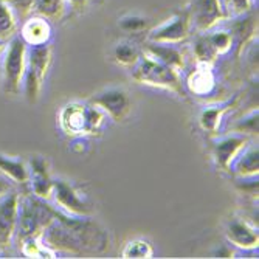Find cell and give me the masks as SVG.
Returning <instances> with one entry per match:
<instances>
[{
	"instance_id": "7c38bea8",
	"label": "cell",
	"mask_w": 259,
	"mask_h": 259,
	"mask_svg": "<svg viewBox=\"0 0 259 259\" xmlns=\"http://www.w3.org/2000/svg\"><path fill=\"white\" fill-rule=\"evenodd\" d=\"M19 36L27 45H37V44L50 42V37H52L50 20L42 16H37V14L27 17L22 23Z\"/></svg>"
},
{
	"instance_id": "8fae6325",
	"label": "cell",
	"mask_w": 259,
	"mask_h": 259,
	"mask_svg": "<svg viewBox=\"0 0 259 259\" xmlns=\"http://www.w3.org/2000/svg\"><path fill=\"white\" fill-rule=\"evenodd\" d=\"M221 0H194L190 20L196 25L197 30L205 31L222 19Z\"/></svg>"
},
{
	"instance_id": "1f68e13d",
	"label": "cell",
	"mask_w": 259,
	"mask_h": 259,
	"mask_svg": "<svg viewBox=\"0 0 259 259\" xmlns=\"http://www.w3.org/2000/svg\"><path fill=\"white\" fill-rule=\"evenodd\" d=\"M68 5L72 7L75 11L78 13H82L85 8H87V4H89V0H67Z\"/></svg>"
},
{
	"instance_id": "277c9868",
	"label": "cell",
	"mask_w": 259,
	"mask_h": 259,
	"mask_svg": "<svg viewBox=\"0 0 259 259\" xmlns=\"http://www.w3.org/2000/svg\"><path fill=\"white\" fill-rule=\"evenodd\" d=\"M27 70V44L19 34L13 36L5 47L2 90L7 97H16L22 90L23 76Z\"/></svg>"
},
{
	"instance_id": "603a6c76",
	"label": "cell",
	"mask_w": 259,
	"mask_h": 259,
	"mask_svg": "<svg viewBox=\"0 0 259 259\" xmlns=\"http://www.w3.org/2000/svg\"><path fill=\"white\" fill-rule=\"evenodd\" d=\"M154 248L145 239H135L127 242L123 250V257H152Z\"/></svg>"
},
{
	"instance_id": "30bf717a",
	"label": "cell",
	"mask_w": 259,
	"mask_h": 259,
	"mask_svg": "<svg viewBox=\"0 0 259 259\" xmlns=\"http://www.w3.org/2000/svg\"><path fill=\"white\" fill-rule=\"evenodd\" d=\"M28 185L30 193L39 199H50L53 191V179L49 171V163L40 155H34L28 161Z\"/></svg>"
},
{
	"instance_id": "6da1fadb",
	"label": "cell",
	"mask_w": 259,
	"mask_h": 259,
	"mask_svg": "<svg viewBox=\"0 0 259 259\" xmlns=\"http://www.w3.org/2000/svg\"><path fill=\"white\" fill-rule=\"evenodd\" d=\"M50 251L61 250L75 254L101 253L107 247L106 233L87 218H70L58 213L56 219L39 236Z\"/></svg>"
},
{
	"instance_id": "f546056e",
	"label": "cell",
	"mask_w": 259,
	"mask_h": 259,
	"mask_svg": "<svg viewBox=\"0 0 259 259\" xmlns=\"http://www.w3.org/2000/svg\"><path fill=\"white\" fill-rule=\"evenodd\" d=\"M227 4L233 7V10L242 14L245 11L250 10V5H251V0H227Z\"/></svg>"
},
{
	"instance_id": "484cf974",
	"label": "cell",
	"mask_w": 259,
	"mask_h": 259,
	"mask_svg": "<svg viewBox=\"0 0 259 259\" xmlns=\"http://www.w3.org/2000/svg\"><path fill=\"white\" fill-rule=\"evenodd\" d=\"M2 2L11 8L17 20H25L27 17H30L36 5V0H2Z\"/></svg>"
},
{
	"instance_id": "ffe728a7",
	"label": "cell",
	"mask_w": 259,
	"mask_h": 259,
	"mask_svg": "<svg viewBox=\"0 0 259 259\" xmlns=\"http://www.w3.org/2000/svg\"><path fill=\"white\" fill-rule=\"evenodd\" d=\"M17 34V17L11 8L0 0V40L8 42Z\"/></svg>"
},
{
	"instance_id": "4316f807",
	"label": "cell",
	"mask_w": 259,
	"mask_h": 259,
	"mask_svg": "<svg viewBox=\"0 0 259 259\" xmlns=\"http://www.w3.org/2000/svg\"><path fill=\"white\" fill-rule=\"evenodd\" d=\"M120 28L126 33H134V34H138L141 31H145L149 25V20L145 19V17H138V16H127V17H123L120 20Z\"/></svg>"
},
{
	"instance_id": "3957f363",
	"label": "cell",
	"mask_w": 259,
	"mask_h": 259,
	"mask_svg": "<svg viewBox=\"0 0 259 259\" xmlns=\"http://www.w3.org/2000/svg\"><path fill=\"white\" fill-rule=\"evenodd\" d=\"M106 115L92 103H70L59 113V126L70 137L95 135L101 131Z\"/></svg>"
},
{
	"instance_id": "7a4b0ae2",
	"label": "cell",
	"mask_w": 259,
	"mask_h": 259,
	"mask_svg": "<svg viewBox=\"0 0 259 259\" xmlns=\"http://www.w3.org/2000/svg\"><path fill=\"white\" fill-rule=\"evenodd\" d=\"M59 211L50 206L44 199L33 194L19 196V216L16 236L20 241L39 238L42 231L49 227L58 216Z\"/></svg>"
},
{
	"instance_id": "5bb4252c",
	"label": "cell",
	"mask_w": 259,
	"mask_h": 259,
	"mask_svg": "<svg viewBox=\"0 0 259 259\" xmlns=\"http://www.w3.org/2000/svg\"><path fill=\"white\" fill-rule=\"evenodd\" d=\"M52 45L50 42L37 44V45H27V67L36 72L42 79L45 78L52 64Z\"/></svg>"
},
{
	"instance_id": "836d02e7",
	"label": "cell",
	"mask_w": 259,
	"mask_h": 259,
	"mask_svg": "<svg viewBox=\"0 0 259 259\" xmlns=\"http://www.w3.org/2000/svg\"><path fill=\"white\" fill-rule=\"evenodd\" d=\"M225 2H227V0H225Z\"/></svg>"
},
{
	"instance_id": "ac0fdd59",
	"label": "cell",
	"mask_w": 259,
	"mask_h": 259,
	"mask_svg": "<svg viewBox=\"0 0 259 259\" xmlns=\"http://www.w3.org/2000/svg\"><path fill=\"white\" fill-rule=\"evenodd\" d=\"M231 164H233V168H234V172H236L238 176H241V177L257 176V169H259L257 146L247 149L242 155L234 158V161Z\"/></svg>"
},
{
	"instance_id": "5b68a950",
	"label": "cell",
	"mask_w": 259,
	"mask_h": 259,
	"mask_svg": "<svg viewBox=\"0 0 259 259\" xmlns=\"http://www.w3.org/2000/svg\"><path fill=\"white\" fill-rule=\"evenodd\" d=\"M132 78L140 84L164 89L176 93L179 97H185L182 79L179 78V73L176 70L161 62L154 61L149 56H143L138 59L132 70Z\"/></svg>"
},
{
	"instance_id": "2e32d148",
	"label": "cell",
	"mask_w": 259,
	"mask_h": 259,
	"mask_svg": "<svg viewBox=\"0 0 259 259\" xmlns=\"http://www.w3.org/2000/svg\"><path fill=\"white\" fill-rule=\"evenodd\" d=\"M0 174L10 179L14 185H28V164L20 158H13L0 154Z\"/></svg>"
},
{
	"instance_id": "f1b7e54d",
	"label": "cell",
	"mask_w": 259,
	"mask_h": 259,
	"mask_svg": "<svg viewBox=\"0 0 259 259\" xmlns=\"http://www.w3.org/2000/svg\"><path fill=\"white\" fill-rule=\"evenodd\" d=\"M239 129L244 132H250V134H257V110L251 113L250 118L241 121Z\"/></svg>"
},
{
	"instance_id": "e0dca14e",
	"label": "cell",
	"mask_w": 259,
	"mask_h": 259,
	"mask_svg": "<svg viewBox=\"0 0 259 259\" xmlns=\"http://www.w3.org/2000/svg\"><path fill=\"white\" fill-rule=\"evenodd\" d=\"M148 55L149 58H152L154 61L157 62H161L164 65H168L171 68H174L176 72L183 67V56L180 52H177L172 45H168V44H149L148 47Z\"/></svg>"
},
{
	"instance_id": "4fadbf2b",
	"label": "cell",
	"mask_w": 259,
	"mask_h": 259,
	"mask_svg": "<svg viewBox=\"0 0 259 259\" xmlns=\"http://www.w3.org/2000/svg\"><path fill=\"white\" fill-rule=\"evenodd\" d=\"M227 239L239 248L251 250L257 247V233L244 221L233 219L227 227Z\"/></svg>"
},
{
	"instance_id": "cb8c5ba5",
	"label": "cell",
	"mask_w": 259,
	"mask_h": 259,
	"mask_svg": "<svg viewBox=\"0 0 259 259\" xmlns=\"http://www.w3.org/2000/svg\"><path fill=\"white\" fill-rule=\"evenodd\" d=\"M225 112V107H213V109H206L200 115V126L203 131L208 132H218L219 123L222 118V113Z\"/></svg>"
},
{
	"instance_id": "9a60e30c",
	"label": "cell",
	"mask_w": 259,
	"mask_h": 259,
	"mask_svg": "<svg viewBox=\"0 0 259 259\" xmlns=\"http://www.w3.org/2000/svg\"><path fill=\"white\" fill-rule=\"evenodd\" d=\"M245 145H247V138H244V137H230V138L219 141L216 145V151H214L219 166L222 169L231 168V163L239 155V152L242 151V148Z\"/></svg>"
},
{
	"instance_id": "8992f818",
	"label": "cell",
	"mask_w": 259,
	"mask_h": 259,
	"mask_svg": "<svg viewBox=\"0 0 259 259\" xmlns=\"http://www.w3.org/2000/svg\"><path fill=\"white\" fill-rule=\"evenodd\" d=\"M52 197L55 203L64 211L67 216L72 214L73 218H87L92 213V206L85 202L84 197L75 188L65 180H53V191Z\"/></svg>"
},
{
	"instance_id": "d6a6232c",
	"label": "cell",
	"mask_w": 259,
	"mask_h": 259,
	"mask_svg": "<svg viewBox=\"0 0 259 259\" xmlns=\"http://www.w3.org/2000/svg\"><path fill=\"white\" fill-rule=\"evenodd\" d=\"M5 47H7V42L5 40H0V55H2V52L5 50Z\"/></svg>"
},
{
	"instance_id": "d4e9b609",
	"label": "cell",
	"mask_w": 259,
	"mask_h": 259,
	"mask_svg": "<svg viewBox=\"0 0 259 259\" xmlns=\"http://www.w3.org/2000/svg\"><path fill=\"white\" fill-rule=\"evenodd\" d=\"M194 53H196L199 62H202V64H211L218 56V52L214 50V47L211 45L208 36H202L197 39V42L194 45Z\"/></svg>"
},
{
	"instance_id": "ba28073f",
	"label": "cell",
	"mask_w": 259,
	"mask_h": 259,
	"mask_svg": "<svg viewBox=\"0 0 259 259\" xmlns=\"http://www.w3.org/2000/svg\"><path fill=\"white\" fill-rule=\"evenodd\" d=\"M19 193L13 190L0 199V253L5 251L17 230L19 216Z\"/></svg>"
},
{
	"instance_id": "83f0119b",
	"label": "cell",
	"mask_w": 259,
	"mask_h": 259,
	"mask_svg": "<svg viewBox=\"0 0 259 259\" xmlns=\"http://www.w3.org/2000/svg\"><path fill=\"white\" fill-rule=\"evenodd\" d=\"M208 39H209L211 45L214 47L218 55H221V53H225L231 49L233 34L228 31H216L213 34H208Z\"/></svg>"
},
{
	"instance_id": "44dd1931",
	"label": "cell",
	"mask_w": 259,
	"mask_h": 259,
	"mask_svg": "<svg viewBox=\"0 0 259 259\" xmlns=\"http://www.w3.org/2000/svg\"><path fill=\"white\" fill-rule=\"evenodd\" d=\"M34 11L49 20H59L65 11V0H36Z\"/></svg>"
},
{
	"instance_id": "52a82bcc",
	"label": "cell",
	"mask_w": 259,
	"mask_h": 259,
	"mask_svg": "<svg viewBox=\"0 0 259 259\" xmlns=\"http://www.w3.org/2000/svg\"><path fill=\"white\" fill-rule=\"evenodd\" d=\"M90 103L113 121H124L132 112V101L123 89H107L93 97Z\"/></svg>"
},
{
	"instance_id": "7402d4cb",
	"label": "cell",
	"mask_w": 259,
	"mask_h": 259,
	"mask_svg": "<svg viewBox=\"0 0 259 259\" xmlns=\"http://www.w3.org/2000/svg\"><path fill=\"white\" fill-rule=\"evenodd\" d=\"M113 58L120 65L134 67L141 56H140V52L135 49V45H132L129 42H123V44H118L115 47Z\"/></svg>"
},
{
	"instance_id": "4dcf8cb0",
	"label": "cell",
	"mask_w": 259,
	"mask_h": 259,
	"mask_svg": "<svg viewBox=\"0 0 259 259\" xmlns=\"http://www.w3.org/2000/svg\"><path fill=\"white\" fill-rule=\"evenodd\" d=\"M14 183L10 180V179H7L5 176H0V199L2 197H5L8 193H11L13 190H14V186H13Z\"/></svg>"
},
{
	"instance_id": "9c48e42d",
	"label": "cell",
	"mask_w": 259,
	"mask_h": 259,
	"mask_svg": "<svg viewBox=\"0 0 259 259\" xmlns=\"http://www.w3.org/2000/svg\"><path fill=\"white\" fill-rule=\"evenodd\" d=\"M190 27H191L190 14L180 13L171 20L164 22L160 27H157L149 34V39L151 42H155V44L174 45V44L183 42L188 37V34H190Z\"/></svg>"
},
{
	"instance_id": "d6986e66",
	"label": "cell",
	"mask_w": 259,
	"mask_h": 259,
	"mask_svg": "<svg viewBox=\"0 0 259 259\" xmlns=\"http://www.w3.org/2000/svg\"><path fill=\"white\" fill-rule=\"evenodd\" d=\"M188 85H190V89L194 93H197V95H206L214 85V76L211 73L209 64L200 62V67L190 76V79H188Z\"/></svg>"
}]
</instances>
